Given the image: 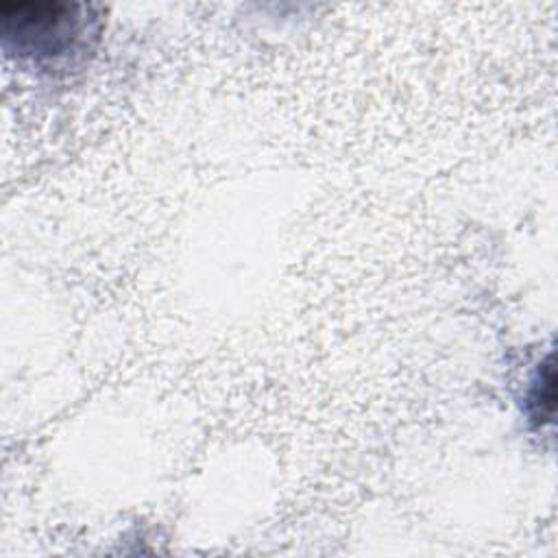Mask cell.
<instances>
[{
	"instance_id": "obj_1",
	"label": "cell",
	"mask_w": 558,
	"mask_h": 558,
	"mask_svg": "<svg viewBox=\"0 0 558 558\" xmlns=\"http://www.w3.org/2000/svg\"><path fill=\"white\" fill-rule=\"evenodd\" d=\"M0 20L7 50L33 61L61 59L85 33L81 7L68 2H2Z\"/></svg>"
},
{
	"instance_id": "obj_2",
	"label": "cell",
	"mask_w": 558,
	"mask_h": 558,
	"mask_svg": "<svg viewBox=\"0 0 558 558\" xmlns=\"http://www.w3.org/2000/svg\"><path fill=\"white\" fill-rule=\"evenodd\" d=\"M554 368L551 362L547 360L543 364V368H538V375L532 384V390L527 395V412L530 418L536 421L538 425H543L545 421L551 418L554 412Z\"/></svg>"
}]
</instances>
